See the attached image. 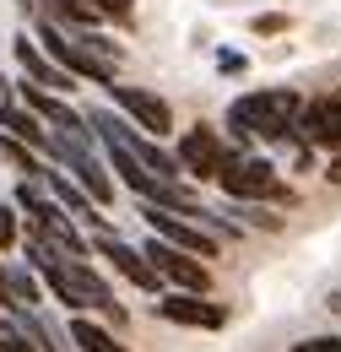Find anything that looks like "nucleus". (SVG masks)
Returning <instances> with one entry per match:
<instances>
[{
	"label": "nucleus",
	"instance_id": "nucleus-1",
	"mask_svg": "<svg viewBox=\"0 0 341 352\" xmlns=\"http://www.w3.org/2000/svg\"><path fill=\"white\" fill-rule=\"evenodd\" d=\"M298 109L303 98L293 87H255L228 103V131L233 146L250 152L255 141H298Z\"/></svg>",
	"mask_w": 341,
	"mask_h": 352
},
{
	"label": "nucleus",
	"instance_id": "nucleus-2",
	"mask_svg": "<svg viewBox=\"0 0 341 352\" xmlns=\"http://www.w3.org/2000/svg\"><path fill=\"white\" fill-rule=\"evenodd\" d=\"M217 184L228 190V201H265V206H293L298 190L282 184L276 163L260 157V152H233L222 168H217Z\"/></svg>",
	"mask_w": 341,
	"mask_h": 352
},
{
	"label": "nucleus",
	"instance_id": "nucleus-3",
	"mask_svg": "<svg viewBox=\"0 0 341 352\" xmlns=\"http://www.w3.org/2000/svg\"><path fill=\"white\" fill-rule=\"evenodd\" d=\"M43 282L54 287V298L71 309V314L98 309V314H114V325L125 320V309H120V298H114V287H109L87 261H54V265H43Z\"/></svg>",
	"mask_w": 341,
	"mask_h": 352
},
{
	"label": "nucleus",
	"instance_id": "nucleus-4",
	"mask_svg": "<svg viewBox=\"0 0 341 352\" xmlns=\"http://www.w3.org/2000/svg\"><path fill=\"white\" fill-rule=\"evenodd\" d=\"M141 217H146V228L157 233V239H168L173 250H190V255H222V244H217L212 233H201V222L184 217V212H173V206H157V201H141Z\"/></svg>",
	"mask_w": 341,
	"mask_h": 352
},
{
	"label": "nucleus",
	"instance_id": "nucleus-5",
	"mask_svg": "<svg viewBox=\"0 0 341 352\" xmlns=\"http://www.w3.org/2000/svg\"><path fill=\"white\" fill-rule=\"evenodd\" d=\"M233 152H239V146H233V141H222L212 125H190V131L179 135V146H173L179 168H184L190 179H201V184H206V179H217V168H222Z\"/></svg>",
	"mask_w": 341,
	"mask_h": 352
},
{
	"label": "nucleus",
	"instance_id": "nucleus-6",
	"mask_svg": "<svg viewBox=\"0 0 341 352\" xmlns=\"http://www.w3.org/2000/svg\"><path fill=\"white\" fill-rule=\"evenodd\" d=\"M146 261L157 265V276H168L173 287H184V293H212V271H206V261L201 255H190V250H173L168 239H146V250H141Z\"/></svg>",
	"mask_w": 341,
	"mask_h": 352
},
{
	"label": "nucleus",
	"instance_id": "nucleus-7",
	"mask_svg": "<svg viewBox=\"0 0 341 352\" xmlns=\"http://www.w3.org/2000/svg\"><path fill=\"white\" fill-rule=\"evenodd\" d=\"M92 250H98L103 261L114 265V271H120L125 282H135L141 293H152V298L163 293V276H157V265L146 261L141 250H130V244L120 239V233H114V228H98V233H92Z\"/></svg>",
	"mask_w": 341,
	"mask_h": 352
},
{
	"label": "nucleus",
	"instance_id": "nucleus-8",
	"mask_svg": "<svg viewBox=\"0 0 341 352\" xmlns=\"http://www.w3.org/2000/svg\"><path fill=\"white\" fill-rule=\"evenodd\" d=\"M109 92H114V109H125V114H130V125H135L141 135H157V141H163V135L173 131V109H168V98H157L152 87H135V82H114Z\"/></svg>",
	"mask_w": 341,
	"mask_h": 352
},
{
	"label": "nucleus",
	"instance_id": "nucleus-9",
	"mask_svg": "<svg viewBox=\"0 0 341 352\" xmlns=\"http://www.w3.org/2000/svg\"><path fill=\"white\" fill-rule=\"evenodd\" d=\"M152 309H157L168 325H195V331H222V325H228V309H222V304H212L206 293H184V287L157 293Z\"/></svg>",
	"mask_w": 341,
	"mask_h": 352
},
{
	"label": "nucleus",
	"instance_id": "nucleus-10",
	"mask_svg": "<svg viewBox=\"0 0 341 352\" xmlns=\"http://www.w3.org/2000/svg\"><path fill=\"white\" fill-rule=\"evenodd\" d=\"M298 135L309 146H320V152H336L341 146V92L303 103L298 109Z\"/></svg>",
	"mask_w": 341,
	"mask_h": 352
},
{
	"label": "nucleus",
	"instance_id": "nucleus-11",
	"mask_svg": "<svg viewBox=\"0 0 341 352\" xmlns=\"http://www.w3.org/2000/svg\"><path fill=\"white\" fill-rule=\"evenodd\" d=\"M11 54H16V65H22V76H28V82H38V87H49V92H71V87H76V76H71V71H60V65L38 49V38H33L28 28L11 38Z\"/></svg>",
	"mask_w": 341,
	"mask_h": 352
},
{
	"label": "nucleus",
	"instance_id": "nucleus-12",
	"mask_svg": "<svg viewBox=\"0 0 341 352\" xmlns=\"http://www.w3.org/2000/svg\"><path fill=\"white\" fill-rule=\"evenodd\" d=\"M0 131L16 135V141H28L33 152H43L49 146V125H43L38 114L22 103V98H0Z\"/></svg>",
	"mask_w": 341,
	"mask_h": 352
},
{
	"label": "nucleus",
	"instance_id": "nucleus-13",
	"mask_svg": "<svg viewBox=\"0 0 341 352\" xmlns=\"http://www.w3.org/2000/svg\"><path fill=\"white\" fill-rule=\"evenodd\" d=\"M38 179H43V190H49V195L60 201V212H71V217H92V212H98V206H92V195H87V190L76 184V179L54 174V168H43Z\"/></svg>",
	"mask_w": 341,
	"mask_h": 352
},
{
	"label": "nucleus",
	"instance_id": "nucleus-14",
	"mask_svg": "<svg viewBox=\"0 0 341 352\" xmlns=\"http://www.w3.org/2000/svg\"><path fill=\"white\" fill-rule=\"evenodd\" d=\"M38 11H43V16H54L60 28H71V33H82V28H98V22H103L92 0H38Z\"/></svg>",
	"mask_w": 341,
	"mask_h": 352
},
{
	"label": "nucleus",
	"instance_id": "nucleus-15",
	"mask_svg": "<svg viewBox=\"0 0 341 352\" xmlns=\"http://www.w3.org/2000/svg\"><path fill=\"white\" fill-rule=\"evenodd\" d=\"M71 347L76 352H125L98 320H87V314H71Z\"/></svg>",
	"mask_w": 341,
	"mask_h": 352
},
{
	"label": "nucleus",
	"instance_id": "nucleus-16",
	"mask_svg": "<svg viewBox=\"0 0 341 352\" xmlns=\"http://www.w3.org/2000/svg\"><path fill=\"white\" fill-rule=\"evenodd\" d=\"M0 163H11V168H22L28 179H38V174H43L38 152H33L28 141H16V135H6V131H0Z\"/></svg>",
	"mask_w": 341,
	"mask_h": 352
},
{
	"label": "nucleus",
	"instance_id": "nucleus-17",
	"mask_svg": "<svg viewBox=\"0 0 341 352\" xmlns=\"http://www.w3.org/2000/svg\"><path fill=\"white\" fill-rule=\"evenodd\" d=\"M233 222L239 228H255V233H282V217L265 212V201H233Z\"/></svg>",
	"mask_w": 341,
	"mask_h": 352
},
{
	"label": "nucleus",
	"instance_id": "nucleus-18",
	"mask_svg": "<svg viewBox=\"0 0 341 352\" xmlns=\"http://www.w3.org/2000/svg\"><path fill=\"white\" fill-rule=\"evenodd\" d=\"M92 6H98V16L114 22V28H130V22H135V0H92Z\"/></svg>",
	"mask_w": 341,
	"mask_h": 352
},
{
	"label": "nucleus",
	"instance_id": "nucleus-19",
	"mask_svg": "<svg viewBox=\"0 0 341 352\" xmlns=\"http://www.w3.org/2000/svg\"><path fill=\"white\" fill-rule=\"evenodd\" d=\"M22 239V222H16V206H0V250H16Z\"/></svg>",
	"mask_w": 341,
	"mask_h": 352
},
{
	"label": "nucleus",
	"instance_id": "nucleus-20",
	"mask_svg": "<svg viewBox=\"0 0 341 352\" xmlns=\"http://www.w3.org/2000/svg\"><path fill=\"white\" fill-rule=\"evenodd\" d=\"M217 71H222V76H244V71H250V54H239V49H217Z\"/></svg>",
	"mask_w": 341,
	"mask_h": 352
},
{
	"label": "nucleus",
	"instance_id": "nucleus-21",
	"mask_svg": "<svg viewBox=\"0 0 341 352\" xmlns=\"http://www.w3.org/2000/svg\"><path fill=\"white\" fill-rule=\"evenodd\" d=\"M293 352H341V336H309V342H298Z\"/></svg>",
	"mask_w": 341,
	"mask_h": 352
},
{
	"label": "nucleus",
	"instance_id": "nucleus-22",
	"mask_svg": "<svg viewBox=\"0 0 341 352\" xmlns=\"http://www.w3.org/2000/svg\"><path fill=\"white\" fill-rule=\"evenodd\" d=\"M287 28V16H255V33H282Z\"/></svg>",
	"mask_w": 341,
	"mask_h": 352
},
{
	"label": "nucleus",
	"instance_id": "nucleus-23",
	"mask_svg": "<svg viewBox=\"0 0 341 352\" xmlns=\"http://www.w3.org/2000/svg\"><path fill=\"white\" fill-rule=\"evenodd\" d=\"M325 184H341V146L331 152V163H325Z\"/></svg>",
	"mask_w": 341,
	"mask_h": 352
},
{
	"label": "nucleus",
	"instance_id": "nucleus-24",
	"mask_svg": "<svg viewBox=\"0 0 341 352\" xmlns=\"http://www.w3.org/2000/svg\"><path fill=\"white\" fill-rule=\"evenodd\" d=\"M0 309H6V265H0Z\"/></svg>",
	"mask_w": 341,
	"mask_h": 352
},
{
	"label": "nucleus",
	"instance_id": "nucleus-25",
	"mask_svg": "<svg viewBox=\"0 0 341 352\" xmlns=\"http://www.w3.org/2000/svg\"><path fill=\"white\" fill-rule=\"evenodd\" d=\"M331 309H341V293H336V298H331Z\"/></svg>",
	"mask_w": 341,
	"mask_h": 352
}]
</instances>
